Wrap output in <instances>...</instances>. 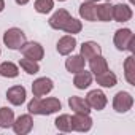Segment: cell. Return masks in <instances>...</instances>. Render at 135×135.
Masks as SVG:
<instances>
[{"mask_svg": "<svg viewBox=\"0 0 135 135\" xmlns=\"http://www.w3.org/2000/svg\"><path fill=\"white\" fill-rule=\"evenodd\" d=\"M60 108H62V103L56 97H48V99L33 97L27 105V110H29L30 114H40V116L52 114V113L59 111Z\"/></svg>", "mask_w": 135, "mask_h": 135, "instance_id": "6da1fadb", "label": "cell"}, {"mask_svg": "<svg viewBox=\"0 0 135 135\" xmlns=\"http://www.w3.org/2000/svg\"><path fill=\"white\" fill-rule=\"evenodd\" d=\"M113 41H114V46L119 51H130V52L135 51V37H133L130 29H119V30H116Z\"/></svg>", "mask_w": 135, "mask_h": 135, "instance_id": "7a4b0ae2", "label": "cell"}, {"mask_svg": "<svg viewBox=\"0 0 135 135\" xmlns=\"http://www.w3.org/2000/svg\"><path fill=\"white\" fill-rule=\"evenodd\" d=\"M26 41H27L26 33L18 27H11V29L5 30V33H3V43L10 49H21V46Z\"/></svg>", "mask_w": 135, "mask_h": 135, "instance_id": "3957f363", "label": "cell"}, {"mask_svg": "<svg viewBox=\"0 0 135 135\" xmlns=\"http://www.w3.org/2000/svg\"><path fill=\"white\" fill-rule=\"evenodd\" d=\"M132 107H133V97H132V94H129L126 91H119L113 97V108H114L116 113H127Z\"/></svg>", "mask_w": 135, "mask_h": 135, "instance_id": "277c9868", "label": "cell"}, {"mask_svg": "<svg viewBox=\"0 0 135 135\" xmlns=\"http://www.w3.org/2000/svg\"><path fill=\"white\" fill-rule=\"evenodd\" d=\"M21 52L24 57L27 59H32V60H37L40 62L43 57H45V49L40 43L37 41H26L22 46H21Z\"/></svg>", "mask_w": 135, "mask_h": 135, "instance_id": "5b68a950", "label": "cell"}, {"mask_svg": "<svg viewBox=\"0 0 135 135\" xmlns=\"http://www.w3.org/2000/svg\"><path fill=\"white\" fill-rule=\"evenodd\" d=\"M86 102H88V105H89L92 110L100 111V110H103V108L107 107L108 99H107V95L103 94V91H100V89H94V91H89V92H88V95H86Z\"/></svg>", "mask_w": 135, "mask_h": 135, "instance_id": "8992f818", "label": "cell"}, {"mask_svg": "<svg viewBox=\"0 0 135 135\" xmlns=\"http://www.w3.org/2000/svg\"><path fill=\"white\" fill-rule=\"evenodd\" d=\"M11 127H13L15 133H18V135H27V133H30V130L33 129V119H32L30 113L29 114H21L18 119L13 121Z\"/></svg>", "mask_w": 135, "mask_h": 135, "instance_id": "52a82bcc", "label": "cell"}, {"mask_svg": "<svg viewBox=\"0 0 135 135\" xmlns=\"http://www.w3.org/2000/svg\"><path fill=\"white\" fill-rule=\"evenodd\" d=\"M52 88H54V83L51 78H46V76L37 78L32 83V94H33V97H43V95L49 94L52 91Z\"/></svg>", "mask_w": 135, "mask_h": 135, "instance_id": "ba28073f", "label": "cell"}, {"mask_svg": "<svg viewBox=\"0 0 135 135\" xmlns=\"http://www.w3.org/2000/svg\"><path fill=\"white\" fill-rule=\"evenodd\" d=\"M70 118H72V130H76V132H89L92 129V118L89 114L75 113Z\"/></svg>", "mask_w": 135, "mask_h": 135, "instance_id": "9c48e42d", "label": "cell"}, {"mask_svg": "<svg viewBox=\"0 0 135 135\" xmlns=\"http://www.w3.org/2000/svg\"><path fill=\"white\" fill-rule=\"evenodd\" d=\"M132 16H133V11H132V8H130L129 5H126V3H118V5H114L113 10H111V18H113L116 22H127V21L132 19Z\"/></svg>", "mask_w": 135, "mask_h": 135, "instance_id": "30bf717a", "label": "cell"}, {"mask_svg": "<svg viewBox=\"0 0 135 135\" xmlns=\"http://www.w3.org/2000/svg\"><path fill=\"white\" fill-rule=\"evenodd\" d=\"M26 97H27V92L24 86H11L7 91V99L15 107H21L26 102Z\"/></svg>", "mask_w": 135, "mask_h": 135, "instance_id": "8fae6325", "label": "cell"}, {"mask_svg": "<svg viewBox=\"0 0 135 135\" xmlns=\"http://www.w3.org/2000/svg\"><path fill=\"white\" fill-rule=\"evenodd\" d=\"M72 16H70V13L67 11V10H64V8H59L51 18H49V21H48V24H49V27L51 29H54V30H62V27L65 26V22L69 21Z\"/></svg>", "mask_w": 135, "mask_h": 135, "instance_id": "7c38bea8", "label": "cell"}, {"mask_svg": "<svg viewBox=\"0 0 135 135\" xmlns=\"http://www.w3.org/2000/svg\"><path fill=\"white\" fill-rule=\"evenodd\" d=\"M76 48V38L73 35H64L57 41V52L60 56H69Z\"/></svg>", "mask_w": 135, "mask_h": 135, "instance_id": "4fadbf2b", "label": "cell"}, {"mask_svg": "<svg viewBox=\"0 0 135 135\" xmlns=\"http://www.w3.org/2000/svg\"><path fill=\"white\" fill-rule=\"evenodd\" d=\"M80 54L83 56L84 60H89V59H92V57L102 54V48H100V45L95 43V41H84V43L81 45Z\"/></svg>", "mask_w": 135, "mask_h": 135, "instance_id": "5bb4252c", "label": "cell"}, {"mask_svg": "<svg viewBox=\"0 0 135 135\" xmlns=\"http://www.w3.org/2000/svg\"><path fill=\"white\" fill-rule=\"evenodd\" d=\"M84 67H86V60L83 59L81 54L70 56L69 59L65 60V69H67V72H70V73H78V72L84 70Z\"/></svg>", "mask_w": 135, "mask_h": 135, "instance_id": "9a60e30c", "label": "cell"}, {"mask_svg": "<svg viewBox=\"0 0 135 135\" xmlns=\"http://www.w3.org/2000/svg\"><path fill=\"white\" fill-rule=\"evenodd\" d=\"M69 107L75 113H81V114H89L91 113V107L88 105L86 99H81L78 95H72L69 99Z\"/></svg>", "mask_w": 135, "mask_h": 135, "instance_id": "2e32d148", "label": "cell"}, {"mask_svg": "<svg viewBox=\"0 0 135 135\" xmlns=\"http://www.w3.org/2000/svg\"><path fill=\"white\" fill-rule=\"evenodd\" d=\"M95 81H97V84L102 86V88H114L116 83H118V76H116L113 72H110V69H108V70H105V72L95 75Z\"/></svg>", "mask_w": 135, "mask_h": 135, "instance_id": "e0dca14e", "label": "cell"}, {"mask_svg": "<svg viewBox=\"0 0 135 135\" xmlns=\"http://www.w3.org/2000/svg\"><path fill=\"white\" fill-rule=\"evenodd\" d=\"M73 84H75L76 89H88L92 84V73L86 72V70H81V72L75 73Z\"/></svg>", "mask_w": 135, "mask_h": 135, "instance_id": "ac0fdd59", "label": "cell"}, {"mask_svg": "<svg viewBox=\"0 0 135 135\" xmlns=\"http://www.w3.org/2000/svg\"><path fill=\"white\" fill-rule=\"evenodd\" d=\"M89 69H91V73L99 75V73L108 70V62H107V59L102 54H99V56L89 59Z\"/></svg>", "mask_w": 135, "mask_h": 135, "instance_id": "d6986e66", "label": "cell"}, {"mask_svg": "<svg viewBox=\"0 0 135 135\" xmlns=\"http://www.w3.org/2000/svg\"><path fill=\"white\" fill-rule=\"evenodd\" d=\"M95 7H97V3H94V2H84V3H81V5H80V16H81L84 21H89V22L97 21Z\"/></svg>", "mask_w": 135, "mask_h": 135, "instance_id": "ffe728a7", "label": "cell"}, {"mask_svg": "<svg viewBox=\"0 0 135 135\" xmlns=\"http://www.w3.org/2000/svg\"><path fill=\"white\" fill-rule=\"evenodd\" d=\"M124 76L130 86H135V59L132 54L124 62Z\"/></svg>", "mask_w": 135, "mask_h": 135, "instance_id": "44dd1931", "label": "cell"}, {"mask_svg": "<svg viewBox=\"0 0 135 135\" xmlns=\"http://www.w3.org/2000/svg\"><path fill=\"white\" fill-rule=\"evenodd\" d=\"M111 10H113V5H110V2H105V3H100L95 7V16L100 22H108L111 21Z\"/></svg>", "mask_w": 135, "mask_h": 135, "instance_id": "7402d4cb", "label": "cell"}, {"mask_svg": "<svg viewBox=\"0 0 135 135\" xmlns=\"http://www.w3.org/2000/svg\"><path fill=\"white\" fill-rule=\"evenodd\" d=\"M19 75V67L10 60L0 64V76L3 78H16Z\"/></svg>", "mask_w": 135, "mask_h": 135, "instance_id": "603a6c76", "label": "cell"}, {"mask_svg": "<svg viewBox=\"0 0 135 135\" xmlns=\"http://www.w3.org/2000/svg\"><path fill=\"white\" fill-rule=\"evenodd\" d=\"M15 121V111L8 107H2L0 108V127L2 129H8L13 126Z\"/></svg>", "mask_w": 135, "mask_h": 135, "instance_id": "cb8c5ba5", "label": "cell"}, {"mask_svg": "<svg viewBox=\"0 0 135 135\" xmlns=\"http://www.w3.org/2000/svg\"><path fill=\"white\" fill-rule=\"evenodd\" d=\"M19 67L29 75H35L40 72V65L37 60H32V59H27V57H22L19 59Z\"/></svg>", "mask_w": 135, "mask_h": 135, "instance_id": "d4e9b609", "label": "cell"}, {"mask_svg": "<svg viewBox=\"0 0 135 135\" xmlns=\"http://www.w3.org/2000/svg\"><path fill=\"white\" fill-rule=\"evenodd\" d=\"M54 124H56V129L60 130V132H72V118H70V114L57 116Z\"/></svg>", "mask_w": 135, "mask_h": 135, "instance_id": "484cf974", "label": "cell"}, {"mask_svg": "<svg viewBox=\"0 0 135 135\" xmlns=\"http://www.w3.org/2000/svg\"><path fill=\"white\" fill-rule=\"evenodd\" d=\"M62 30L65 33H69V35H75V33H80L83 30V24H81V21H78L75 18H70L65 22V26L62 27Z\"/></svg>", "mask_w": 135, "mask_h": 135, "instance_id": "4316f807", "label": "cell"}, {"mask_svg": "<svg viewBox=\"0 0 135 135\" xmlns=\"http://www.w3.org/2000/svg\"><path fill=\"white\" fill-rule=\"evenodd\" d=\"M33 8H35V11L40 13V15H48V13H51L52 8H54V0H35Z\"/></svg>", "mask_w": 135, "mask_h": 135, "instance_id": "83f0119b", "label": "cell"}, {"mask_svg": "<svg viewBox=\"0 0 135 135\" xmlns=\"http://www.w3.org/2000/svg\"><path fill=\"white\" fill-rule=\"evenodd\" d=\"M15 2H16L18 5H27V3L30 2V0H15Z\"/></svg>", "mask_w": 135, "mask_h": 135, "instance_id": "f1b7e54d", "label": "cell"}, {"mask_svg": "<svg viewBox=\"0 0 135 135\" xmlns=\"http://www.w3.org/2000/svg\"><path fill=\"white\" fill-rule=\"evenodd\" d=\"M5 10V0H0V13Z\"/></svg>", "mask_w": 135, "mask_h": 135, "instance_id": "f546056e", "label": "cell"}, {"mask_svg": "<svg viewBox=\"0 0 135 135\" xmlns=\"http://www.w3.org/2000/svg\"><path fill=\"white\" fill-rule=\"evenodd\" d=\"M84 2H94L95 3V2H99V0H84Z\"/></svg>", "mask_w": 135, "mask_h": 135, "instance_id": "4dcf8cb0", "label": "cell"}, {"mask_svg": "<svg viewBox=\"0 0 135 135\" xmlns=\"http://www.w3.org/2000/svg\"><path fill=\"white\" fill-rule=\"evenodd\" d=\"M59 2H65V0H59Z\"/></svg>", "mask_w": 135, "mask_h": 135, "instance_id": "1f68e13d", "label": "cell"}, {"mask_svg": "<svg viewBox=\"0 0 135 135\" xmlns=\"http://www.w3.org/2000/svg\"><path fill=\"white\" fill-rule=\"evenodd\" d=\"M130 3H133V0H130Z\"/></svg>", "mask_w": 135, "mask_h": 135, "instance_id": "d6a6232c", "label": "cell"}, {"mask_svg": "<svg viewBox=\"0 0 135 135\" xmlns=\"http://www.w3.org/2000/svg\"><path fill=\"white\" fill-rule=\"evenodd\" d=\"M107 2H111V0H107Z\"/></svg>", "mask_w": 135, "mask_h": 135, "instance_id": "836d02e7", "label": "cell"}, {"mask_svg": "<svg viewBox=\"0 0 135 135\" xmlns=\"http://www.w3.org/2000/svg\"><path fill=\"white\" fill-rule=\"evenodd\" d=\"M0 52H2V51H0Z\"/></svg>", "mask_w": 135, "mask_h": 135, "instance_id": "e575fe53", "label": "cell"}]
</instances>
